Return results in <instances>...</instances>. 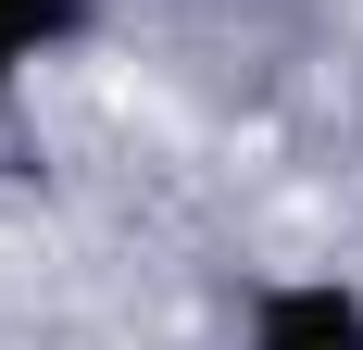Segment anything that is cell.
<instances>
[{
	"mask_svg": "<svg viewBox=\"0 0 363 350\" xmlns=\"http://www.w3.org/2000/svg\"><path fill=\"white\" fill-rule=\"evenodd\" d=\"M238 350H363V288L351 276H263Z\"/></svg>",
	"mask_w": 363,
	"mask_h": 350,
	"instance_id": "cell-1",
	"label": "cell"
},
{
	"mask_svg": "<svg viewBox=\"0 0 363 350\" xmlns=\"http://www.w3.org/2000/svg\"><path fill=\"white\" fill-rule=\"evenodd\" d=\"M88 26H101V0H0V50L13 63H63Z\"/></svg>",
	"mask_w": 363,
	"mask_h": 350,
	"instance_id": "cell-2",
	"label": "cell"
},
{
	"mask_svg": "<svg viewBox=\"0 0 363 350\" xmlns=\"http://www.w3.org/2000/svg\"><path fill=\"white\" fill-rule=\"evenodd\" d=\"M13 88H26V63H13V50H0V113H13Z\"/></svg>",
	"mask_w": 363,
	"mask_h": 350,
	"instance_id": "cell-3",
	"label": "cell"
}]
</instances>
